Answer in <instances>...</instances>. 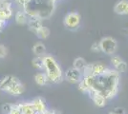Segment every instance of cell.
Listing matches in <instances>:
<instances>
[{"label": "cell", "mask_w": 128, "mask_h": 114, "mask_svg": "<svg viewBox=\"0 0 128 114\" xmlns=\"http://www.w3.org/2000/svg\"><path fill=\"white\" fill-rule=\"evenodd\" d=\"M93 77V89L104 96L108 101L117 96L120 88V73L117 71L107 69L102 74Z\"/></svg>", "instance_id": "1"}, {"label": "cell", "mask_w": 128, "mask_h": 114, "mask_svg": "<svg viewBox=\"0 0 128 114\" xmlns=\"http://www.w3.org/2000/svg\"><path fill=\"white\" fill-rule=\"evenodd\" d=\"M56 2L53 0H25L23 11L30 18L47 19L54 13Z\"/></svg>", "instance_id": "2"}, {"label": "cell", "mask_w": 128, "mask_h": 114, "mask_svg": "<svg viewBox=\"0 0 128 114\" xmlns=\"http://www.w3.org/2000/svg\"><path fill=\"white\" fill-rule=\"evenodd\" d=\"M44 63V72L47 76L48 84H58L62 82L64 74L58 61L52 55L43 56Z\"/></svg>", "instance_id": "3"}, {"label": "cell", "mask_w": 128, "mask_h": 114, "mask_svg": "<svg viewBox=\"0 0 128 114\" xmlns=\"http://www.w3.org/2000/svg\"><path fill=\"white\" fill-rule=\"evenodd\" d=\"M102 52L107 55H113L118 49V42L116 39L110 36H105L100 41Z\"/></svg>", "instance_id": "4"}, {"label": "cell", "mask_w": 128, "mask_h": 114, "mask_svg": "<svg viewBox=\"0 0 128 114\" xmlns=\"http://www.w3.org/2000/svg\"><path fill=\"white\" fill-rule=\"evenodd\" d=\"M80 22H81V17L80 14L76 11H71L68 12L63 19L64 26L67 28L68 30L75 31L80 27Z\"/></svg>", "instance_id": "5"}, {"label": "cell", "mask_w": 128, "mask_h": 114, "mask_svg": "<svg viewBox=\"0 0 128 114\" xmlns=\"http://www.w3.org/2000/svg\"><path fill=\"white\" fill-rule=\"evenodd\" d=\"M107 69L108 68L102 63L87 64L85 69L82 71V74L83 76H98L105 72Z\"/></svg>", "instance_id": "6"}, {"label": "cell", "mask_w": 128, "mask_h": 114, "mask_svg": "<svg viewBox=\"0 0 128 114\" xmlns=\"http://www.w3.org/2000/svg\"><path fill=\"white\" fill-rule=\"evenodd\" d=\"M19 83H20V80L17 77H16V76H4L0 80V90H2V91H4V92L9 94V92Z\"/></svg>", "instance_id": "7"}, {"label": "cell", "mask_w": 128, "mask_h": 114, "mask_svg": "<svg viewBox=\"0 0 128 114\" xmlns=\"http://www.w3.org/2000/svg\"><path fill=\"white\" fill-rule=\"evenodd\" d=\"M64 78L71 84H78L83 79V74L82 71L72 67L64 72Z\"/></svg>", "instance_id": "8"}, {"label": "cell", "mask_w": 128, "mask_h": 114, "mask_svg": "<svg viewBox=\"0 0 128 114\" xmlns=\"http://www.w3.org/2000/svg\"><path fill=\"white\" fill-rule=\"evenodd\" d=\"M87 94L89 95L90 99L93 101V103L95 104V106H96L98 108H100V109L104 108L107 105V103H108V100H107L106 98L104 97V96H102V94L98 93L93 88L89 89V91L87 92Z\"/></svg>", "instance_id": "9"}, {"label": "cell", "mask_w": 128, "mask_h": 114, "mask_svg": "<svg viewBox=\"0 0 128 114\" xmlns=\"http://www.w3.org/2000/svg\"><path fill=\"white\" fill-rule=\"evenodd\" d=\"M32 106L34 108V110L36 112H40V113H45L48 110V107H47V103L46 100L43 97H36L32 99Z\"/></svg>", "instance_id": "10"}, {"label": "cell", "mask_w": 128, "mask_h": 114, "mask_svg": "<svg viewBox=\"0 0 128 114\" xmlns=\"http://www.w3.org/2000/svg\"><path fill=\"white\" fill-rule=\"evenodd\" d=\"M114 11L118 15L128 14V0H120L114 7Z\"/></svg>", "instance_id": "11"}, {"label": "cell", "mask_w": 128, "mask_h": 114, "mask_svg": "<svg viewBox=\"0 0 128 114\" xmlns=\"http://www.w3.org/2000/svg\"><path fill=\"white\" fill-rule=\"evenodd\" d=\"M42 20L39 18H30L29 17V21H28V27L29 30L32 33H36L38 30L42 27Z\"/></svg>", "instance_id": "12"}, {"label": "cell", "mask_w": 128, "mask_h": 114, "mask_svg": "<svg viewBox=\"0 0 128 114\" xmlns=\"http://www.w3.org/2000/svg\"><path fill=\"white\" fill-rule=\"evenodd\" d=\"M18 107L21 110L22 114H34L36 110L32 106V101L31 102H21L18 103Z\"/></svg>", "instance_id": "13"}, {"label": "cell", "mask_w": 128, "mask_h": 114, "mask_svg": "<svg viewBox=\"0 0 128 114\" xmlns=\"http://www.w3.org/2000/svg\"><path fill=\"white\" fill-rule=\"evenodd\" d=\"M14 19H16V22L17 24H19V25H25V24H28L29 16L27 15V13L23 10H20V11H18L16 13Z\"/></svg>", "instance_id": "14"}, {"label": "cell", "mask_w": 128, "mask_h": 114, "mask_svg": "<svg viewBox=\"0 0 128 114\" xmlns=\"http://www.w3.org/2000/svg\"><path fill=\"white\" fill-rule=\"evenodd\" d=\"M32 52L36 56H39L42 57L45 55L46 52V47L44 46V44L42 43H36L32 46Z\"/></svg>", "instance_id": "15"}, {"label": "cell", "mask_w": 128, "mask_h": 114, "mask_svg": "<svg viewBox=\"0 0 128 114\" xmlns=\"http://www.w3.org/2000/svg\"><path fill=\"white\" fill-rule=\"evenodd\" d=\"M34 82L40 87L47 85L48 84V79H47V76L45 74V72H38V73H36L34 75Z\"/></svg>", "instance_id": "16"}, {"label": "cell", "mask_w": 128, "mask_h": 114, "mask_svg": "<svg viewBox=\"0 0 128 114\" xmlns=\"http://www.w3.org/2000/svg\"><path fill=\"white\" fill-rule=\"evenodd\" d=\"M86 66H87V62H86L85 59L82 58V57H78V58H76V59L74 60V62H73V67L80 71H83V70L85 69Z\"/></svg>", "instance_id": "17"}, {"label": "cell", "mask_w": 128, "mask_h": 114, "mask_svg": "<svg viewBox=\"0 0 128 114\" xmlns=\"http://www.w3.org/2000/svg\"><path fill=\"white\" fill-rule=\"evenodd\" d=\"M32 65L34 69H36L38 71H44V63H43V56H36L32 60Z\"/></svg>", "instance_id": "18"}, {"label": "cell", "mask_w": 128, "mask_h": 114, "mask_svg": "<svg viewBox=\"0 0 128 114\" xmlns=\"http://www.w3.org/2000/svg\"><path fill=\"white\" fill-rule=\"evenodd\" d=\"M36 36H38L39 39H42V40H45V39H47L49 37V35H50V30H49L47 27H42L40 28L39 30H38V32H36Z\"/></svg>", "instance_id": "19"}, {"label": "cell", "mask_w": 128, "mask_h": 114, "mask_svg": "<svg viewBox=\"0 0 128 114\" xmlns=\"http://www.w3.org/2000/svg\"><path fill=\"white\" fill-rule=\"evenodd\" d=\"M128 67H127V64H126V62L125 61H122L120 64L118 66H116L115 68H114V70L115 71H117L118 73H122V72H125V71H127Z\"/></svg>", "instance_id": "20"}, {"label": "cell", "mask_w": 128, "mask_h": 114, "mask_svg": "<svg viewBox=\"0 0 128 114\" xmlns=\"http://www.w3.org/2000/svg\"><path fill=\"white\" fill-rule=\"evenodd\" d=\"M12 109V104L6 103L4 105H2V107H1V110H2L3 114H10Z\"/></svg>", "instance_id": "21"}, {"label": "cell", "mask_w": 128, "mask_h": 114, "mask_svg": "<svg viewBox=\"0 0 128 114\" xmlns=\"http://www.w3.org/2000/svg\"><path fill=\"white\" fill-rule=\"evenodd\" d=\"M122 61V59L120 57V56H118V55H112V57H111V59H110V62H111V64L112 66L115 68L116 66H118L120 62Z\"/></svg>", "instance_id": "22"}, {"label": "cell", "mask_w": 128, "mask_h": 114, "mask_svg": "<svg viewBox=\"0 0 128 114\" xmlns=\"http://www.w3.org/2000/svg\"><path fill=\"white\" fill-rule=\"evenodd\" d=\"M91 50L94 52H100V42H95L91 46Z\"/></svg>", "instance_id": "23"}, {"label": "cell", "mask_w": 128, "mask_h": 114, "mask_svg": "<svg viewBox=\"0 0 128 114\" xmlns=\"http://www.w3.org/2000/svg\"><path fill=\"white\" fill-rule=\"evenodd\" d=\"M10 114H22L21 110L18 107V104H12V109Z\"/></svg>", "instance_id": "24"}, {"label": "cell", "mask_w": 128, "mask_h": 114, "mask_svg": "<svg viewBox=\"0 0 128 114\" xmlns=\"http://www.w3.org/2000/svg\"><path fill=\"white\" fill-rule=\"evenodd\" d=\"M113 114H125V110L123 108H120V107H118V108H115L113 109V111H111Z\"/></svg>", "instance_id": "25"}, {"label": "cell", "mask_w": 128, "mask_h": 114, "mask_svg": "<svg viewBox=\"0 0 128 114\" xmlns=\"http://www.w3.org/2000/svg\"><path fill=\"white\" fill-rule=\"evenodd\" d=\"M7 55V49L5 46L0 45V58H4Z\"/></svg>", "instance_id": "26"}, {"label": "cell", "mask_w": 128, "mask_h": 114, "mask_svg": "<svg viewBox=\"0 0 128 114\" xmlns=\"http://www.w3.org/2000/svg\"><path fill=\"white\" fill-rule=\"evenodd\" d=\"M109 113H110V114H113V113H112V112H109Z\"/></svg>", "instance_id": "27"}]
</instances>
